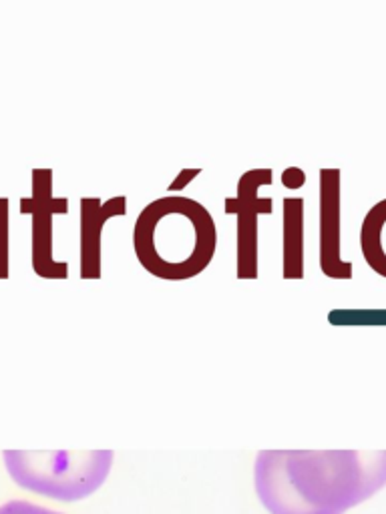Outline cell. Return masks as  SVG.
Listing matches in <instances>:
<instances>
[{
    "mask_svg": "<svg viewBox=\"0 0 386 514\" xmlns=\"http://www.w3.org/2000/svg\"><path fill=\"white\" fill-rule=\"evenodd\" d=\"M254 480L270 514H344L386 486V450H264Z\"/></svg>",
    "mask_w": 386,
    "mask_h": 514,
    "instance_id": "cell-1",
    "label": "cell"
},
{
    "mask_svg": "<svg viewBox=\"0 0 386 514\" xmlns=\"http://www.w3.org/2000/svg\"><path fill=\"white\" fill-rule=\"evenodd\" d=\"M133 251L153 277L185 282L214 261L217 227L203 203L185 195H163L139 211L133 226Z\"/></svg>",
    "mask_w": 386,
    "mask_h": 514,
    "instance_id": "cell-2",
    "label": "cell"
},
{
    "mask_svg": "<svg viewBox=\"0 0 386 514\" xmlns=\"http://www.w3.org/2000/svg\"><path fill=\"white\" fill-rule=\"evenodd\" d=\"M10 478L26 490L55 500L75 502L103 486L113 466L111 450L24 452L4 450Z\"/></svg>",
    "mask_w": 386,
    "mask_h": 514,
    "instance_id": "cell-3",
    "label": "cell"
},
{
    "mask_svg": "<svg viewBox=\"0 0 386 514\" xmlns=\"http://www.w3.org/2000/svg\"><path fill=\"white\" fill-rule=\"evenodd\" d=\"M274 183V171L268 167L250 169L237 179L236 195L223 201V211L236 215V275L237 279H257V217L274 211L272 197H259L261 187Z\"/></svg>",
    "mask_w": 386,
    "mask_h": 514,
    "instance_id": "cell-4",
    "label": "cell"
},
{
    "mask_svg": "<svg viewBox=\"0 0 386 514\" xmlns=\"http://www.w3.org/2000/svg\"><path fill=\"white\" fill-rule=\"evenodd\" d=\"M22 215L33 217V269L44 279H66L68 264L53 253V217L68 213V199L53 195V171H33V195L21 201Z\"/></svg>",
    "mask_w": 386,
    "mask_h": 514,
    "instance_id": "cell-5",
    "label": "cell"
},
{
    "mask_svg": "<svg viewBox=\"0 0 386 514\" xmlns=\"http://www.w3.org/2000/svg\"><path fill=\"white\" fill-rule=\"evenodd\" d=\"M342 173L320 169V269L330 279H352L354 266L342 257Z\"/></svg>",
    "mask_w": 386,
    "mask_h": 514,
    "instance_id": "cell-6",
    "label": "cell"
},
{
    "mask_svg": "<svg viewBox=\"0 0 386 514\" xmlns=\"http://www.w3.org/2000/svg\"><path fill=\"white\" fill-rule=\"evenodd\" d=\"M127 213V197L115 195L107 201L99 197L81 199V279H101L103 275V229L113 217Z\"/></svg>",
    "mask_w": 386,
    "mask_h": 514,
    "instance_id": "cell-7",
    "label": "cell"
},
{
    "mask_svg": "<svg viewBox=\"0 0 386 514\" xmlns=\"http://www.w3.org/2000/svg\"><path fill=\"white\" fill-rule=\"evenodd\" d=\"M282 275L284 279L304 277V199L284 197L282 201Z\"/></svg>",
    "mask_w": 386,
    "mask_h": 514,
    "instance_id": "cell-8",
    "label": "cell"
},
{
    "mask_svg": "<svg viewBox=\"0 0 386 514\" xmlns=\"http://www.w3.org/2000/svg\"><path fill=\"white\" fill-rule=\"evenodd\" d=\"M360 251L366 266L386 277V199L366 211L360 226Z\"/></svg>",
    "mask_w": 386,
    "mask_h": 514,
    "instance_id": "cell-9",
    "label": "cell"
},
{
    "mask_svg": "<svg viewBox=\"0 0 386 514\" xmlns=\"http://www.w3.org/2000/svg\"><path fill=\"white\" fill-rule=\"evenodd\" d=\"M8 277V199L0 197V279Z\"/></svg>",
    "mask_w": 386,
    "mask_h": 514,
    "instance_id": "cell-10",
    "label": "cell"
},
{
    "mask_svg": "<svg viewBox=\"0 0 386 514\" xmlns=\"http://www.w3.org/2000/svg\"><path fill=\"white\" fill-rule=\"evenodd\" d=\"M0 514H61L55 511H48L44 506L26 502V500H10L6 504L0 506Z\"/></svg>",
    "mask_w": 386,
    "mask_h": 514,
    "instance_id": "cell-11",
    "label": "cell"
},
{
    "mask_svg": "<svg viewBox=\"0 0 386 514\" xmlns=\"http://www.w3.org/2000/svg\"><path fill=\"white\" fill-rule=\"evenodd\" d=\"M201 175V169L199 167H187V169H181L177 175H175V179H173L169 187H167V193H172V195H177V193H181V191H185L187 185L192 183L195 177H199Z\"/></svg>",
    "mask_w": 386,
    "mask_h": 514,
    "instance_id": "cell-12",
    "label": "cell"
},
{
    "mask_svg": "<svg viewBox=\"0 0 386 514\" xmlns=\"http://www.w3.org/2000/svg\"><path fill=\"white\" fill-rule=\"evenodd\" d=\"M306 183V173L302 171L300 167H288L284 169L282 173V185L290 191H296V189H302Z\"/></svg>",
    "mask_w": 386,
    "mask_h": 514,
    "instance_id": "cell-13",
    "label": "cell"
}]
</instances>
